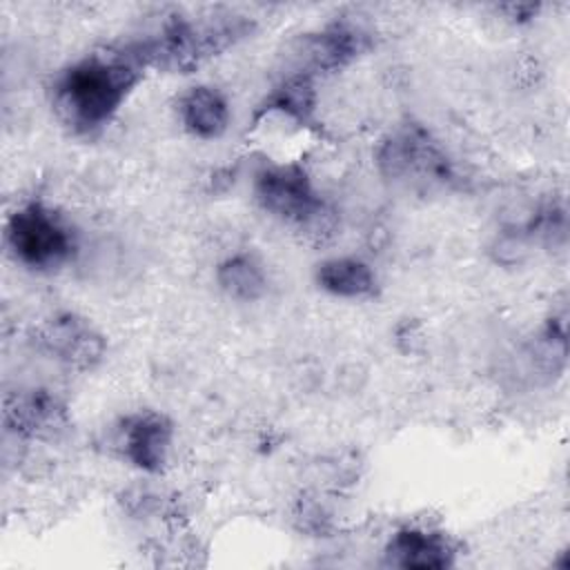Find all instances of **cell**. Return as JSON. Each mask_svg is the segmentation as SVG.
Listing matches in <instances>:
<instances>
[{"label":"cell","mask_w":570,"mask_h":570,"mask_svg":"<svg viewBox=\"0 0 570 570\" xmlns=\"http://www.w3.org/2000/svg\"><path fill=\"white\" fill-rule=\"evenodd\" d=\"M147 71L134 40L94 49L53 73L51 111L71 136L94 138L111 125Z\"/></svg>","instance_id":"1"},{"label":"cell","mask_w":570,"mask_h":570,"mask_svg":"<svg viewBox=\"0 0 570 570\" xmlns=\"http://www.w3.org/2000/svg\"><path fill=\"white\" fill-rule=\"evenodd\" d=\"M252 31L254 20L240 13H214L200 18L171 13L154 33L136 38L134 45L147 69L189 76L249 38Z\"/></svg>","instance_id":"2"},{"label":"cell","mask_w":570,"mask_h":570,"mask_svg":"<svg viewBox=\"0 0 570 570\" xmlns=\"http://www.w3.org/2000/svg\"><path fill=\"white\" fill-rule=\"evenodd\" d=\"M252 194L267 216L305 243L325 245L338 232V212L323 198L298 160L261 165L252 178Z\"/></svg>","instance_id":"3"},{"label":"cell","mask_w":570,"mask_h":570,"mask_svg":"<svg viewBox=\"0 0 570 570\" xmlns=\"http://www.w3.org/2000/svg\"><path fill=\"white\" fill-rule=\"evenodd\" d=\"M9 256L29 272L56 274L80 252V236L67 214L47 200L20 203L4 223Z\"/></svg>","instance_id":"4"},{"label":"cell","mask_w":570,"mask_h":570,"mask_svg":"<svg viewBox=\"0 0 570 570\" xmlns=\"http://www.w3.org/2000/svg\"><path fill=\"white\" fill-rule=\"evenodd\" d=\"M374 165L385 180L410 189L448 187L456 180L450 154L441 140L416 120L394 125L379 140Z\"/></svg>","instance_id":"5"},{"label":"cell","mask_w":570,"mask_h":570,"mask_svg":"<svg viewBox=\"0 0 570 570\" xmlns=\"http://www.w3.org/2000/svg\"><path fill=\"white\" fill-rule=\"evenodd\" d=\"M31 343L45 356L76 372L96 370L109 350L105 332L89 316L73 309L45 316L33 327Z\"/></svg>","instance_id":"6"},{"label":"cell","mask_w":570,"mask_h":570,"mask_svg":"<svg viewBox=\"0 0 570 570\" xmlns=\"http://www.w3.org/2000/svg\"><path fill=\"white\" fill-rule=\"evenodd\" d=\"M374 47V33L347 16L334 18L323 27L303 33L294 42V69L314 78L347 69Z\"/></svg>","instance_id":"7"},{"label":"cell","mask_w":570,"mask_h":570,"mask_svg":"<svg viewBox=\"0 0 570 570\" xmlns=\"http://www.w3.org/2000/svg\"><path fill=\"white\" fill-rule=\"evenodd\" d=\"M174 421L151 407H140L122 414L109 432L111 452L127 465L158 476L167 470L174 450Z\"/></svg>","instance_id":"8"},{"label":"cell","mask_w":570,"mask_h":570,"mask_svg":"<svg viewBox=\"0 0 570 570\" xmlns=\"http://www.w3.org/2000/svg\"><path fill=\"white\" fill-rule=\"evenodd\" d=\"M2 425L16 439L51 443L71 430V412L56 390L27 385L4 394Z\"/></svg>","instance_id":"9"},{"label":"cell","mask_w":570,"mask_h":570,"mask_svg":"<svg viewBox=\"0 0 570 570\" xmlns=\"http://www.w3.org/2000/svg\"><path fill=\"white\" fill-rule=\"evenodd\" d=\"M456 543L443 530L401 525L383 546V566L396 570H445L456 563Z\"/></svg>","instance_id":"10"},{"label":"cell","mask_w":570,"mask_h":570,"mask_svg":"<svg viewBox=\"0 0 570 570\" xmlns=\"http://www.w3.org/2000/svg\"><path fill=\"white\" fill-rule=\"evenodd\" d=\"M318 109L316 78L303 71H289L283 76L256 105L252 114V127H258L265 118H285L298 127H314Z\"/></svg>","instance_id":"11"},{"label":"cell","mask_w":570,"mask_h":570,"mask_svg":"<svg viewBox=\"0 0 570 570\" xmlns=\"http://www.w3.org/2000/svg\"><path fill=\"white\" fill-rule=\"evenodd\" d=\"M176 114L183 129L198 140L220 138L232 120V107L227 96L214 85H191L176 102Z\"/></svg>","instance_id":"12"},{"label":"cell","mask_w":570,"mask_h":570,"mask_svg":"<svg viewBox=\"0 0 570 570\" xmlns=\"http://www.w3.org/2000/svg\"><path fill=\"white\" fill-rule=\"evenodd\" d=\"M314 283L330 296L361 301L372 298L379 292V278L374 267L358 256H330L314 269Z\"/></svg>","instance_id":"13"},{"label":"cell","mask_w":570,"mask_h":570,"mask_svg":"<svg viewBox=\"0 0 570 570\" xmlns=\"http://www.w3.org/2000/svg\"><path fill=\"white\" fill-rule=\"evenodd\" d=\"M220 292L238 303H256L267 294L269 276L265 265L252 252L227 254L214 269Z\"/></svg>","instance_id":"14"},{"label":"cell","mask_w":570,"mask_h":570,"mask_svg":"<svg viewBox=\"0 0 570 570\" xmlns=\"http://www.w3.org/2000/svg\"><path fill=\"white\" fill-rule=\"evenodd\" d=\"M501 11H508V18L512 22H525L537 16L539 7L532 2H523V4H505V7H501Z\"/></svg>","instance_id":"15"}]
</instances>
